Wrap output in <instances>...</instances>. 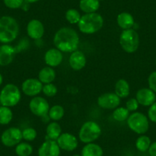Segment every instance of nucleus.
<instances>
[{
    "label": "nucleus",
    "instance_id": "1",
    "mask_svg": "<svg viewBox=\"0 0 156 156\" xmlns=\"http://www.w3.org/2000/svg\"><path fill=\"white\" fill-rule=\"evenodd\" d=\"M53 41L55 48L61 52L72 53L77 50L80 37L73 28L63 27L55 33Z\"/></svg>",
    "mask_w": 156,
    "mask_h": 156
},
{
    "label": "nucleus",
    "instance_id": "2",
    "mask_svg": "<svg viewBox=\"0 0 156 156\" xmlns=\"http://www.w3.org/2000/svg\"><path fill=\"white\" fill-rule=\"evenodd\" d=\"M19 25L17 21L12 16H5L0 18V42L9 44L18 37Z\"/></svg>",
    "mask_w": 156,
    "mask_h": 156
},
{
    "label": "nucleus",
    "instance_id": "3",
    "mask_svg": "<svg viewBox=\"0 0 156 156\" xmlns=\"http://www.w3.org/2000/svg\"><path fill=\"white\" fill-rule=\"evenodd\" d=\"M77 25L79 30L83 34H94L103 28V19L97 12L87 13L81 16Z\"/></svg>",
    "mask_w": 156,
    "mask_h": 156
},
{
    "label": "nucleus",
    "instance_id": "4",
    "mask_svg": "<svg viewBox=\"0 0 156 156\" xmlns=\"http://www.w3.org/2000/svg\"><path fill=\"white\" fill-rule=\"evenodd\" d=\"M22 94L19 88L13 83L5 85L0 92L1 105L7 107L16 106L20 102Z\"/></svg>",
    "mask_w": 156,
    "mask_h": 156
},
{
    "label": "nucleus",
    "instance_id": "5",
    "mask_svg": "<svg viewBox=\"0 0 156 156\" xmlns=\"http://www.w3.org/2000/svg\"><path fill=\"white\" fill-rule=\"evenodd\" d=\"M119 44L126 52L134 53L138 50L140 44L139 34L133 28L123 30L119 36Z\"/></svg>",
    "mask_w": 156,
    "mask_h": 156
},
{
    "label": "nucleus",
    "instance_id": "6",
    "mask_svg": "<svg viewBox=\"0 0 156 156\" xmlns=\"http://www.w3.org/2000/svg\"><path fill=\"white\" fill-rule=\"evenodd\" d=\"M102 134V129L98 123L94 121H87L80 127L79 139L85 144L91 143L98 139Z\"/></svg>",
    "mask_w": 156,
    "mask_h": 156
},
{
    "label": "nucleus",
    "instance_id": "7",
    "mask_svg": "<svg viewBox=\"0 0 156 156\" xmlns=\"http://www.w3.org/2000/svg\"><path fill=\"white\" fill-rule=\"evenodd\" d=\"M127 125L132 131L139 135L146 133L149 128L148 117L144 113L139 112H134L130 114L127 119Z\"/></svg>",
    "mask_w": 156,
    "mask_h": 156
},
{
    "label": "nucleus",
    "instance_id": "8",
    "mask_svg": "<svg viewBox=\"0 0 156 156\" xmlns=\"http://www.w3.org/2000/svg\"><path fill=\"white\" fill-rule=\"evenodd\" d=\"M22 139V131L16 127L7 129L1 136V142L6 147L16 146Z\"/></svg>",
    "mask_w": 156,
    "mask_h": 156
},
{
    "label": "nucleus",
    "instance_id": "9",
    "mask_svg": "<svg viewBox=\"0 0 156 156\" xmlns=\"http://www.w3.org/2000/svg\"><path fill=\"white\" fill-rule=\"evenodd\" d=\"M29 109L36 116L44 117L48 113L50 106L44 97H34L29 103Z\"/></svg>",
    "mask_w": 156,
    "mask_h": 156
},
{
    "label": "nucleus",
    "instance_id": "10",
    "mask_svg": "<svg viewBox=\"0 0 156 156\" xmlns=\"http://www.w3.org/2000/svg\"><path fill=\"white\" fill-rule=\"evenodd\" d=\"M97 104L103 109H115L120 104V98L115 93H106L98 97Z\"/></svg>",
    "mask_w": 156,
    "mask_h": 156
},
{
    "label": "nucleus",
    "instance_id": "11",
    "mask_svg": "<svg viewBox=\"0 0 156 156\" xmlns=\"http://www.w3.org/2000/svg\"><path fill=\"white\" fill-rule=\"evenodd\" d=\"M43 84L38 79L28 78L22 83V91L28 97H36L42 91Z\"/></svg>",
    "mask_w": 156,
    "mask_h": 156
},
{
    "label": "nucleus",
    "instance_id": "12",
    "mask_svg": "<svg viewBox=\"0 0 156 156\" xmlns=\"http://www.w3.org/2000/svg\"><path fill=\"white\" fill-rule=\"evenodd\" d=\"M56 142L61 149L67 151H74L78 146L77 138L69 133H61Z\"/></svg>",
    "mask_w": 156,
    "mask_h": 156
},
{
    "label": "nucleus",
    "instance_id": "13",
    "mask_svg": "<svg viewBox=\"0 0 156 156\" xmlns=\"http://www.w3.org/2000/svg\"><path fill=\"white\" fill-rule=\"evenodd\" d=\"M61 148L56 141L46 139L38 148V156H60Z\"/></svg>",
    "mask_w": 156,
    "mask_h": 156
},
{
    "label": "nucleus",
    "instance_id": "14",
    "mask_svg": "<svg viewBox=\"0 0 156 156\" xmlns=\"http://www.w3.org/2000/svg\"><path fill=\"white\" fill-rule=\"evenodd\" d=\"M27 34L31 38L38 40L43 37L44 34V27L41 21L32 19L28 23L26 27Z\"/></svg>",
    "mask_w": 156,
    "mask_h": 156
},
{
    "label": "nucleus",
    "instance_id": "15",
    "mask_svg": "<svg viewBox=\"0 0 156 156\" xmlns=\"http://www.w3.org/2000/svg\"><path fill=\"white\" fill-rule=\"evenodd\" d=\"M136 99L139 105L150 106L156 101V94L150 88H142L136 93Z\"/></svg>",
    "mask_w": 156,
    "mask_h": 156
},
{
    "label": "nucleus",
    "instance_id": "16",
    "mask_svg": "<svg viewBox=\"0 0 156 156\" xmlns=\"http://www.w3.org/2000/svg\"><path fill=\"white\" fill-rule=\"evenodd\" d=\"M16 55V50L13 46L4 44L0 46V66L5 67L11 64Z\"/></svg>",
    "mask_w": 156,
    "mask_h": 156
},
{
    "label": "nucleus",
    "instance_id": "17",
    "mask_svg": "<svg viewBox=\"0 0 156 156\" xmlns=\"http://www.w3.org/2000/svg\"><path fill=\"white\" fill-rule=\"evenodd\" d=\"M44 62L51 67L59 66L63 61V54L57 48H51L46 51L44 57Z\"/></svg>",
    "mask_w": 156,
    "mask_h": 156
},
{
    "label": "nucleus",
    "instance_id": "18",
    "mask_svg": "<svg viewBox=\"0 0 156 156\" xmlns=\"http://www.w3.org/2000/svg\"><path fill=\"white\" fill-rule=\"evenodd\" d=\"M86 56L81 51L76 50L70 54L69 58V64L73 70H82L86 66Z\"/></svg>",
    "mask_w": 156,
    "mask_h": 156
},
{
    "label": "nucleus",
    "instance_id": "19",
    "mask_svg": "<svg viewBox=\"0 0 156 156\" xmlns=\"http://www.w3.org/2000/svg\"><path fill=\"white\" fill-rule=\"evenodd\" d=\"M117 24L122 29H130L135 24L134 18L130 13L121 12L117 16Z\"/></svg>",
    "mask_w": 156,
    "mask_h": 156
},
{
    "label": "nucleus",
    "instance_id": "20",
    "mask_svg": "<svg viewBox=\"0 0 156 156\" xmlns=\"http://www.w3.org/2000/svg\"><path fill=\"white\" fill-rule=\"evenodd\" d=\"M55 77H56L55 70H54L53 67L49 66L43 67L38 73V80L44 84L52 83L55 80Z\"/></svg>",
    "mask_w": 156,
    "mask_h": 156
},
{
    "label": "nucleus",
    "instance_id": "21",
    "mask_svg": "<svg viewBox=\"0 0 156 156\" xmlns=\"http://www.w3.org/2000/svg\"><path fill=\"white\" fill-rule=\"evenodd\" d=\"M103 150L97 144L91 142L87 143L81 150V156H103Z\"/></svg>",
    "mask_w": 156,
    "mask_h": 156
},
{
    "label": "nucleus",
    "instance_id": "22",
    "mask_svg": "<svg viewBox=\"0 0 156 156\" xmlns=\"http://www.w3.org/2000/svg\"><path fill=\"white\" fill-rule=\"evenodd\" d=\"M115 94L120 99L126 98L130 94V87L127 80L119 79L115 84Z\"/></svg>",
    "mask_w": 156,
    "mask_h": 156
},
{
    "label": "nucleus",
    "instance_id": "23",
    "mask_svg": "<svg viewBox=\"0 0 156 156\" xmlns=\"http://www.w3.org/2000/svg\"><path fill=\"white\" fill-rule=\"evenodd\" d=\"M81 11L87 13L97 12L100 8V1L99 0H80L79 4Z\"/></svg>",
    "mask_w": 156,
    "mask_h": 156
},
{
    "label": "nucleus",
    "instance_id": "24",
    "mask_svg": "<svg viewBox=\"0 0 156 156\" xmlns=\"http://www.w3.org/2000/svg\"><path fill=\"white\" fill-rule=\"evenodd\" d=\"M61 127L59 123L54 121L48 125L46 128V139L56 141L61 134Z\"/></svg>",
    "mask_w": 156,
    "mask_h": 156
},
{
    "label": "nucleus",
    "instance_id": "25",
    "mask_svg": "<svg viewBox=\"0 0 156 156\" xmlns=\"http://www.w3.org/2000/svg\"><path fill=\"white\" fill-rule=\"evenodd\" d=\"M13 118V113L10 107L0 106V125H8Z\"/></svg>",
    "mask_w": 156,
    "mask_h": 156
},
{
    "label": "nucleus",
    "instance_id": "26",
    "mask_svg": "<svg viewBox=\"0 0 156 156\" xmlns=\"http://www.w3.org/2000/svg\"><path fill=\"white\" fill-rule=\"evenodd\" d=\"M64 107L61 105H55V106H51L49 109L48 111V116L51 120L53 121H58L63 118L64 115Z\"/></svg>",
    "mask_w": 156,
    "mask_h": 156
},
{
    "label": "nucleus",
    "instance_id": "27",
    "mask_svg": "<svg viewBox=\"0 0 156 156\" xmlns=\"http://www.w3.org/2000/svg\"><path fill=\"white\" fill-rule=\"evenodd\" d=\"M151 144V139L148 136H145V135H141L136 139V147L138 151H141V152H145L148 150Z\"/></svg>",
    "mask_w": 156,
    "mask_h": 156
},
{
    "label": "nucleus",
    "instance_id": "28",
    "mask_svg": "<svg viewBox=\"0 0 156 156\" xmlns=\"http://www.w3.org/2000/svg\"><path fill=\"white\" fill-rule=\"evenodd\" d=\"M15 151L18 156H30L33 152V147L28 142H20L16 146Z\"/></svg>",
    "mask_w": 156,
    "mask_h": 156
},
{
    "label": "nucleus",
    "instance_id": "29",
    "mask_svg": "<svg viewBox=\"0 0 156 156\" xmlns=\"http://www.w3.org/2000/svg\"><path fill=\"white\" fill-rule=\"evenodd\" d=\"M129 111L126 107H118L114 109L112 112V117L117 122H123L127 120L129 116Z\"/></svg>",
    "mask_w": 156,
    "mask_h": 156
},
{
    "label": "nucleus",
    "instance_id": "30",
    "mask_svg": "<svg viewBox=\"0 0 156 156\" xmlns=\"http://www.w3.org/2000/svg\"><path fill=\"white\" fill-rule=\"evenodd\" d=\"M66 20L69 22L70 24L74 25V24H78L79 21L80 20V12L75 9H70L66 12L65 14Z\"/></svg>",
    "mask_w": 156,
    "mask_h": 156
},
{
    "label": "nucleus",
    "instance_id": "31",
    "mask_svg": "<svg viewBox=\"0 0 156 156\" xmlns=\"http://www.w3.org/2000/svg\"><path fill=\"white\" fill-rule=\"evenodd\" d=\"M37 137V131L34 128L28 127L22 130V139L26 142H32Z\"/></svg>",
    "mask_w": 156,
    "mask_h": 156
},
{
    "label": "nucleus",
    "instance_id": "32",
    "mask_svg": "<svg viewBox=\"0 0 156 156\" xmlns=\"http://www.w3.org/2000/svg\"><path fill=\"white\" fill-rule=\"evenodd\" d=\"M42 93L48 97H53L58 93V88L52 83L43 85Z\"/></svg>",
    "mask_w": 156,
    "mask_h": 156
},
{
    "label": "nucleus",
    "instance_id": "33",
    "mask_svg": "<svg viewBox=\"0 0 156 156\" xmlns=\"http://www.w3.org/2000/svg\"><path fill=\"white\" fill-rule=\"evenodd\" d=\"M24 2V0H3L5 6L12 9H16L22 7Z\"/></svg>",
    "mask_w": 156,
    "mask_h": 156
},
{
    "label": "nucleus",
    "instance_id": "34",
    "mask_svg": "<svg viewBox=\"0 0 156 156\" xmlns=\"http://www.w3.org/2000/svg\"><path fill=\"white\" fill-rule=\"evenodd\" d=\"M139 104L136 98L129 99V100H127L126 103V108L129 112H135V111H136L138 108H139Z\"/></svg>",
    "mask_w": 156,
    "mask_h": 156
},
{
    "label": "nucleus",
    "instance_id": "35",
    "mask_svg": "<svg viewBox=\"0 0 156 156\" xmlns=\"http://www.w3.org/2000/svg\"><path fill=\"white\" fill-rule=\"evenodd\" d=\"M148 88L156 94V71H153L150 73L148 78Z\"/></svg>",
    "mask_w": 156,
    "mask_h": 156
},
{
    "label": "nucleus",
    "instance_id": "36",
    "mask_svg": "<svg viewBox=\"0 0 156 156\" xmlns=\"http://www.w3.org/2000/svg\"><path fill=\"white\" fill-rule=\"evenodd\" d=\"M148 117L150 121L156 123V101L149 106L148 110Z\"/></svg>",
    "mask_w": 156,
    "mask_h": 156
},
{
    "label": "nucleus",
    "instance_id": "37",
    "mask_svg": "<svg viewBox=\"0 0 156 156\" xmlns=\"http://www.w3.org/2000/svg\"><path fill=\"white\" fill-rule=\"evenodd\" d=\"M148 151L150 156H156V142H152L151 144Z\"/></svg>",
    "mask_w": 156,
    "mask_h": 156
},
{
    "label": "nucleus",
    "instance_id": "38",
    "mask_svg": "<svg viewBox=\"0 0 156 156\" xmlns=\"http://www.w3.org/2000/svg\"><path fill=\"white\" fill-rule=\"evenodd\" d=\"M24 1L25 2H27V3H34V2H37L39 0H24Z\"/></svg>",
    "mask_w": 156,
    "mask_h": 156
},
{
    "label": "nucleus",
    "instance_id": "39",
    "mask_svg": "<svg viewBox=\"0 0 156 156\" xmlns=\"http://www.w3.org/2000/svg\"><path fill=\"white\" fill-rule=\"evenodd\" d=\"M2 82H3V77H2V75L0 73V86L2 85Z\"/></svg>",
    "mask_w": 156,
    "mask_h": 156
},
{
    "label": "nucleus",
    "instance_id": "40",
    "mask_svg": "<svg viewBox=\"0 0 156 156\" xmlns=\"http://www.w3.org/2000/svg\"><path fill=\"white\" fill-rule=\"evenodd\" d=\"M73 156H81V155H79V154H74V155Z\"/></svg>",
    "mask_w": 156,
    "mask_h": 156
},
{
    "label": "nucleus",
    "instance_id": "41",
    "mask_svg": "<svg viewBox=\"0 0 156 156\" xmlns=\"http://www.w3.org/2000/svg\"><path fill=\"white\" fill-rule=\"evenodd\" d=\"M2 106V105H1V103H0V106Z\"/></svg>",
    "mask_w": 156,
    "mask_h": 156
},
{
    "label": "nucleus",
    "instance_id": "42",
    "mask_svg": "<svg viewBox=\"0 0 156 156\" xmlns=\"http://www.w3.org/2000/svg\"><path fill=\"white\" fill-rule=\"evenodd\" d=\"M99 1H103V0H99Z\"/></svg>",
    "mask_w": 156,
    "mask_h": 156
},
{
    "label": "nucleus",
    "instance_id": "43",
    "mask_svg": "<svg viewBox=\"0 0 156 156\" xmlns=\"http://www.w3.org/2000/svg\"><path fill=\"white\" fill-rule=\"evenodd\" d=\"M155 63H156V60H155Z\"/></svg>",
    "mask_w": 156,
    "mask_h": 156
}]
</instances>
